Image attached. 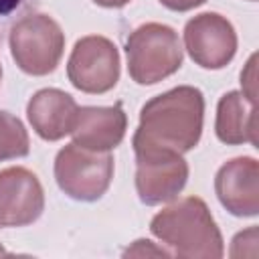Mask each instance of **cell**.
Returning a JSON list of instances; mask_svg holds the SVG:
<instances>
[{
  "label": "cell",
  "mask_w": 259,
  "mask_h": 259,
  "mask_svg": "<svg viewBox=\"0 0 259 259\" xmlns=\"http://www.w3.org/2000/svg\"><path fill=\"white\" fill-rule=\"evenodd\" d=\"M125 53L130 75L140 85H154L176 73L182 65L178 34L160 22L138 26L125 42Z\"/></svg>",
  "instance_id": "3957f363"
},
{
  "label": "cell",
  "mask_w": 259,
  "mask_h": 259,
  "mask_svg": "<svg viewBox=\"0 0 259 259\" xmlns=\"http://www.w3.org/2000/svg\"><path fill=\"white\" fill-rule=\"evenodd\" d=\"M65 49V34L49 14H26L10 28V51L28 75H49L57 69Z\"/></svg>",
  "instance_id": "277c9868"
},
{
  "label": "cell",
  "mask_w": 259,
  "mask_h": 259,
  "mask_svg": "<svg viewBox=\"0 0 259 259\" xmlns=\"http://www.w3.org/2000/svg\"><path fill=\"white\" fill-rule=\"evenodd\" d=\"M257 227H249L233 239L231 257H257Z\"/></svg>",
  "instance_id": "9a60e30c"
},
{
  "label": "cell",
  "mask_w": 259,
  "mask_h": 259,
  "mask_svg": "<svg viewBox=\"0 0 259 259\" xmlns=\"http://www.w3.org/2000/svg\"><path fill=\"white\" fill-rule=\"evenodd\" d=\"M0 77H2V69H0Z\"/></svg>",
  "instance_id": "7402d4cb"
},
{
  "label": "cell",
  "mask_w": 259,
  "mask_h": 259,
  "mask_svg": "<svg viewBox=\"0 0 259 259\" xmlns=\"http://www.w3.org/2000/svg\"><path fill=\"white\" fill-rule=\"evenodd\" d=\"M55 178L59 188L71 198L97 200L105 194L113 178V158L109 152L87 150L73 142L57 154Z\"/></svg>",
  "instance_id": "5b68a950"
},
{
  "label": "cell",
  "mask_w": 259,
  "mask_h": 259,
  "mask_svg": "<svg viewBox=\"0 0 259 259\" xmlns=\"http://www.w3.org/2000/svg\"><path fill=\"white\" fill-rule=\"evenodd\" d=\"M42 208V186L30 170L14 166L0 172V227L30 225Z\"/></svg>",
  "instance_id": "ba28073f"
},
{
  "label": "cell",
  "mask_w": 259,
  "mask_h": 259,
  "mask_svg": "<svg viewBox=\"0 0 259 259\" xmlns=\"http://www.w3.org/2000/svg\"><path fill=\"white\" fill-rule=\"evenodd\" d=\"M150 229L178 257L219 259L223 255L221 231L206 204L196 196H186L160 210Z\"/></svg>",
  "instance_id": "7a4b0ae2"
},
{
  "label": "cell",
  "mask_w": 259,
  "mask_h": 259,
  "mask_svg": "<svg viewBox=\"0 0 259 259\" xmlns=\"http://www.w3.org/2000/svg\"><path fill=\"white\" fill-rule=\"evenodd\" d=\"M69 81L85 93H105L119 79V53L115 45L97 34L75 42L67 63Z\"/></svg>",
  "instance_id": "8992f818"
},
{
  "label": "cell",
  "mask_w": 259,
  "mask_h": 259,
  "mask_svg": "<svg viewBox=\"0 0 259 259\" xmlns=\"http://www.w3.org/2000/svg\"><path fill=\"white\" fill-rule=\"evenodd\" d=\"M257 109L243 93L229 91L217 107V136L225 144L251 142L257 146Z\"/></svg>",
  "instance_id": "4fadbf2b"
},
{
  "label": "cell",
  "mask_w": 259,
  "mask_h": 259,
  "mask_svg": "<svg viewBox=\"0 0 259 259\" xmlns=\"http://www.w3.org/2000/svg\"><path fill=\"white\" fill-rule=\"evenodd\" d=\"M202 119L204 97L196 87H176L150 99L140 111V125L134 134L136 158L192 150L200 140Z\"/></svg>",
  "instance_id": "6da1fadb"
},
{
  "label": "cell",
  "mask_w": 259,
  "mask_h": 259,
  "mask_svg": "<svg viewBox=\"0 0 259 259\" xmlns=\"http://www.w3.org/2000/svg\"><path fill=\"white\" fill-rule=\"evenodd\" d=\"M136 160V190L144 204H162L180 194L188 178L182 154H150Z\"/></svg>",
  "instance_id": "9c48e42d"
},
{
  "label": "cell",
  "mask_w": 259,
  "mask_h": 259,
  "mask_svg": "<svg viewBox=\"0 0 259 259\" xmlns=\"http://www.w3.org/2000/svg\"><path fill=\"white\" fill-rule=\"evenodd\" d=\"M28 134L18 117L0 111V160L22 158L28 154Z\"/></svg>",
  "instance_id": "5bb4252c"
},
{
  "label": "cell",
  "mask_w": 259,
  "mask_h": 259,
  "mask_svg": "<svg viewBox=\"0 0 259 259\" xmlns=\"http://www.w3.org/2000/svg\"><path fill=\"white\" fill-rule=\"evenodd\" d=\"M251 2H255V0H251Z\"/></svg>",
  "instance_id": "603a6c76"
},
{
  "label": "cell",
  "mask_w": 259,
  "mask_h": 259,
  "mask_svg": "<svg viewBox=\"0 0 259 259\" xmlns=\"http://www.w3.org/2000/svg\"><path fill=\"white\" fill-rule=\"evenodd\" d=\"M202 2H206V0H160V4H164V6L170 8V10H178V12L196 8V6H200Z\"/></svg>",
  "instance_id": "ac0fdd59"
},
{
  "label": "cell",
  "mask_w": 259,
  "mask_h": 259,
  "mask_svg": "<svg viewBox=\"0 0 259 259\" xmlns=\"http://www.w3.org/2000/svg\"><path fill=\"white\" fill-rule=\"evenodd\" d=\"M0 255H8V253H6V251H4L2 247H0Z\"/></svg>",
  "instance_id": "44dd1931"
},
{
  "label": "cell",
  "mask_w": 259,
  "mask_h": 259,
  "mask_svg": "<svg viewBox=\"0 0 259 259\" xmlns=\"http://www.w3.org/2000/svg\"><path fill=\"white\" fill-rule=\"evenodd\" d=\"M125 257L127 255H134V257H144V255H162V257H166L168 253L164 251V249H156L150 241H136L134 243V247H130V249H125V253H123Z\"/></svg>",
  "instance_id": "e0dca14e"
},
{
  "label": "cell",
  "mask_w": 259,
  "mask_h": 259,
  "mask_svg": "<svg viewBox=\"0 0 259 259\" xmlns=\"http://www.w3.org/2000/svg\"><path fill=\"white\" fill-rule=\"evenodd\" d=\"M93 2L105 8H119V6H125L130 0H93Z\"/></svg>",
  "instance_id": "d6986e66"
},
{
  "label": "cell",
  "mask_w": 259,
  "mask_h": 259,
  "mask_svg": "<svg viewBox=\"0 0 259 259\" xmlns=\"http://www.w3.org/2000/svg\"><path fill=\"white\" fill-rule=\"evenodd\" d=\"M20 0H0V14H8L12 8L18 6Z\"/></svg>",
  "instance_id": "ffe728a7"
},
{
  "label": "cell",
  "mask_w": 259,
  "mask_h": 259,
  "mask_svg": "<svg viewBox=\"0 0 259 259\" xmlns=\"http://www.w3.org/2000/svg\"><path fill=\"white\" fill-rule=\"evenodd\" d=\"M184 45L196 65L204 69H221L235 57L237 34L225 16L202 12L186 22Z\"/></svg>",
  "instance_id": "52a82bcc"
},
{
  "label": "cell",
  "mask_w": 259,
  "mask_h": 259,
  "mask_svg": "<svg viewBox=\"0 0 259 259\" xmlns=\"http://www.w3.org/2000/svg\"><path fill=\"white\" fill-rule=\"evenodd\" d=\"M125 113L121 105L113 107H79L71 130L73 142L97 152H109L125 136Z\"/></svg>",
  "instance_id": "7c38bea8"
},
{
  "label": "cell",
  "mask_w": 259,
  "mask_h": 259,
  "mask_svg": "<svg viewBox=\"0 0 259 259\" xmlns=\"http://www.w3.org/2000/svg\"><path fill=\"white\" fill-rule=\"evenodd\" d=\"M241 85H243V95L255 103L257 97V55H251V59L247 61L243 73H241Z\"/></svg>",
  "instance_id": "2e32d148"
},
{
  "label": "cell",
  "mask_w": 259,
  "mask_h": 259,
  "mask_svg": "<svg viewBox=\"0 0 259 259\" xmlns=\"http://www.w3.org/2000/svg\"><path fill=\"white\" fill-rule=\"evenodd\" d=\"M221 204L235 217H255L259 212V164L255 158H235L221 166L214 178Z\"/></svg>",
  "instance_id": "30bf717a"
},
{
  "label": "cell",
  "mask_w": 259,
  "mask_h": 259,
  "mask_svg": "<svg viewBox=\"0 0 259 259\" xmlns=\"http://www.w3.org/2000/svg\"><path fill=\"white\" fill-rule=\"evenodd\" d=\"M77 111L79 105L75 103V99L61 89H40L30 97L26 105L32 130L49 142L61 140L63 136L71 134Z\"/></svg>",
  "instance_id": "8fae6325"
}]
</instances>
